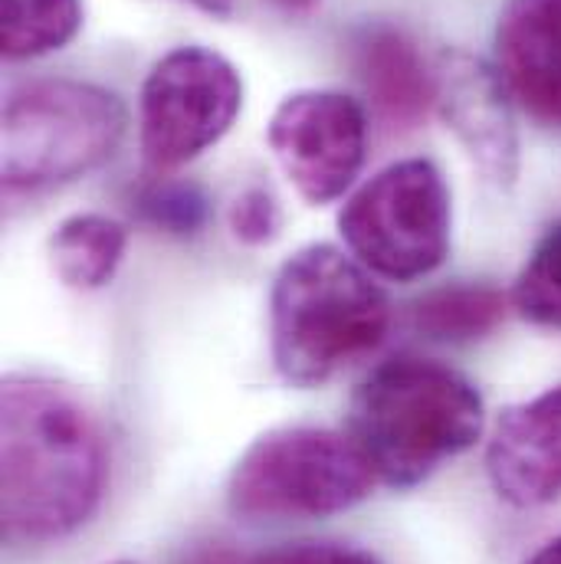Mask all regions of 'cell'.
I'll return each instance as SVG.
<instances>
[{"label": "cell", "instance_id": "cell-1", "mask_svg": "<svg viewBox=\"0 0 561 564\" xmlns=\"http://www.w3.org/2000/svg\"><path fill=\"white\" fill-rule=\"evenodd\" d=\"M109 482L106 433L66 384L10 375L0 388V522L7 542H60L83 529Z\"/></svg>", "mask_w": 561, "mask_h": 564}, {"label": "cell", "instance_id": "cell-2", "mask_svg": "<svg viewBox=\"0 0 561 564\" xmlns=\"http://www.w3.org/2000/svg\"><path fill=\"white\" fill-rule=\"evenodd\" d=\"M483 398L460 371L398 355L352 394L348 436L391 489H414L483 436Z\"/></svg>", "mask_w": 561, "mask_h": 564}, {"label": "cell", "instance_id": "cell-3", "mask_svg": "<svg viewBox=\"0 0 561 564\" xmlns=\"http://www.w3.org/2000/svg\"><path fill=\"white\" fill-rule=\"evenodd\" d=\"M391 302L332 243L295 250L270 289V351L285 384L319 388L381 348Z\"/></svg>", "mask_w": 561, "mask_h": 564}, {"label": "cell", "instance_id": "cell-4", "mask_svg": "<svg viewBox=\"0 0 561 564\" xmlns=\"http://www.w3.org/2000/svg\"><path fill=\"white\" fill-rule=\"evenodd\" d=\"M375 469L348 433L277 426L257 436L227 479V509L240 522L328 519L375 489Z\"/></svg>", "mask_w": 561, "mask_h": 564}, {"label": "cell", "instance_id": "cell-5", "mask_svg": "<svg viewBox=\"0 0 561 564\" xmlns=\"http://www.w3.org/2000/svg\"><path fill=\"white\" fill-rule=\"evenodd\" d=\"M126 126L122 99L93 83L40 79L13 89L3 106L7 191H40L96 171L122 144Z\"/></svg>", "mask_w": 561, "mask_h": 564}, {"label": "cell", "instance_id": "cell-6", "mask_svg": "<svg viewBox=\"0 0 561 564\" xmlns=\"http://www.w3.org/2000/svg\"><path fill=\"white\" fill-rule=\"evenodd\" d=\"M355 260L395 282L430 276L450 253V191L427 158L388 164L338 214Z\"/></svg>", "mask_w": 561, "mask_h": 564}, {"label": "cell", "instance_id": "cell-7", "mask_svg": "<svg viewBox=\"0 0 561 564\" xmlns=\"http://www.w3.org/2000/svg\"><path fill=\"white\" fill-rule=\"evenodd\" d=\"M244 109L237 66L207 46H177L144 76L139 102V141L144 164L174 171L230 132Z\"/></svg>", "mask_w": 561, "mask_h": 564}, {"label": "cell", "instance_id": "cell-8", "mask_svg": "<svg viewBox=\"0 0 561 564\" xmlns=\"http://www.w3.org/2000/svg\"><path fill=\"white\" fill-rule=\"evenodd\" d=\"M267 141L292 187L322 207L355 184L368 148V116L345 93L302 89L277 106Z\"/></svg>", "mask_w": 561, "mask_h": 564}, {"label": "cell", "instance_id": "cell-9", "mask_svg": "<svg viewBox=\"0 0 561 564\" xmlns=\"http://www.w3.org/2000/svg\"><path fill=\"white\" fill-rule=\"evenodd\" d=\"M436 112L463 144L479 177L509 191L519 177V132L513 96L493 63L450 50L436 59Z\"/></svg>", "mask_w": 561, "mask_h": 564}, {"label": "cell", "instance_id": "cell-10", "mask_svg": "<svg viewBox=\"0 0 561 564\" xmlns=\"http://www.w3.org/2000/svg\"><path fill=\"white\" fill-rule=\"evenodd\" d=\"M486 476L496 496L516 509L561 499V384L506 408L486 446Z\"/></svg>", "mask_w": 561, "mask_h": 564}, {"label": "cell", "instance_id": "cell-11", "mask_svg": "<svg viewBox=\"0 0 561 564\" xmlns=\"http://www.w3.org/2000/svg\"><path fill=\"white\" fill-rule=\"evenodd\" d=\"M493 46L513 102L532 122L561 129V0H509Z\"/></svg>", "mask_w": 561, "mask_h": 564}, {"label": "cell", "instance_id": "cell-12", "mask_svg": "<svg viewBox=\"0 0 561 564\" xmlns=\"http://www.w3.org/2000/svg\"><path fill=\"white\" fill-rule=\"evenodd\" d=\"M352 63L375 119L388 132H414L436 106V69L427 66L404 30L365 26L352 43Z\"/></svg>", "mask_w": 561, "mask_h": 564}, {"label": "cell", "instance_id": "cell-13", "mask_svg": "<svg viewBox=\"0 0 561 564\" xmlns=\"http://www.w3.org/2000/svg\"><path fill=\"white\" fill-rule=\"evenodd\" d=\"M129 230L106 214L66 217L50 237L53 273L69 289H103L122 267Z\"/></svg>", "mask_w": 561, "mask_h": 564}, {"label": "cell", "instance_id": "cell-14", "mask_svg": "<svg viewBox=\"0 0 561 564\" xmlns=\"http://www.w3.org/2000/svg\"><path fill=\"white\" fill-rule=\"evenodd\" d=\"M506 315V299L493 285L460 282L421 295L411 308L414 328L430 341L470 345L486 338Z\"/></svg>", "mask_w": 561, "mask_h": 564}, {"label": "cell", "instance_id": "cell-15", "mask_svg": "<svg viewBox=\"0 0 561 564\" xmlns=\"http://www.w3.org/2000/svg\"><path fill=\"white\" fill-rule=\"evenodd\" d=\"M3 56L36 59L63 50L83 26V0H3Z\"/></svg>", "mask_w": 561, "mask_h": 564}, {"label": "cell", "instance_id": "cell-16", "mask_svg": "<svg viewBox=\"0 0 561 564\" xmlns=\"http://www.w3.org/2000/svg\"><path fill=\"white\" fill-rule=\"evenodd\" d=\"M513 308L542 328H561V220L536 243L513 285Z\"/></svg>", "mask_w": 561, "mask_h": 564}, {"label": "cell", "instance_id": "cell-17", "mask_svg": "<svg viewBox=\"0 0 561 564\" xmlns=\"http://www.w3.org/2000/svg\"><path fill=\"white\" fill-rule=\"evenodd\" d=\"M141 217L164 234L191 237L207 220V194L197 184L184 181H158L139 197Z\"/></svg>", "mask_w": 561, "mask_h": 564}, {"label": "cell", "instance_id": "cell-18", "mask_svg": "<svg viewBox=\"0 0 561 564\" xmlns=\"http://www.w3.org/2000/svg\"><path fill=\"white\" fill-rule=\"evenodd\" d=\"M230 234L247 247H267L280 237L282 210L277 197L267 187H247L230 204Z\"/></svg>", "mask_w": 561, "mask_h": 564}, {"label": "cell", "instance_id": "cell-19", "mask_svg": "<svg viewBox=\"0 0 561 564\" xmlns=\"http://www.w3.org/2000/svg\"><path fill=\"white\" fill-rule=\"evenodd\" d=\"M250 564H381L371 552L342 542H292Z\"/></svg>", "mask_w": 561, "mask_h": 564}, {"label": "cell", "instance_id": "cell-20", "mask_svg": "<svg viewBox=\"0 0 561 564\" xmlns=\"http://www.w3.org/2000/svg\"><path fill=\"white\" fill-rule=\"evenodd\" d=\"M187 3L204 10V13H211V17H230L234 7H237V0H187Z\"/></svg>", "mask_w": 561, "mask_h": 564}, {"label": "cell", "instance_id": "cell-21", "mask_svg": "<svg viewBox=\"0 0 561 564\" xmlns=\"http://www.w3.org/2000/svg\"><path fill=\"white\" fill-rule=\"evenodd\" d=\"M526 564H561V535H555L552 542H546Z\"/></svg>", "mask_w": 561, "mask_h": 564}, {"label": "cell", "instance_id": "cell-22", "mask_svg": "<svg viewBox=\"0 0 561 564\" xmlns=\"http://www.w3.org/2000/svg\"><path fill=\"white\" fill-rule=\"evenodd\" d=\"M277 7H282V10H289V13H309L319 0H273Z\"/></svg>", "mask_w": 561, "mask_h": 564}, {"label": "cell", "instance_id": "cell-23", "mask_svg": "<svg viewBox=\"0 0 561 564\" xmlns=\"http://www.w3.org/2000/svg\"><path fill=\"white\" fill-rule=\"evenodd\" d=\"M116 564H129V562H116Z\"/></svg>", "mask_w": 561, "mask_h": 564}]
</instances>
